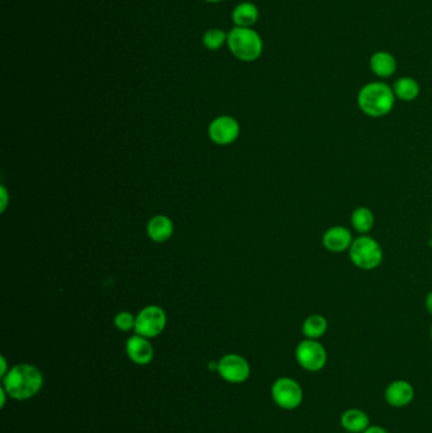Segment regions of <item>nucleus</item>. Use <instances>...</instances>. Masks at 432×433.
I'll return each mask as SVG.
<instances>
[{"instance_id": "cd10ccee", "label": "nucleus", "mask_w": 432, "mask_h": 433, "mask_svg": "<svg viewBox=\"0 0 432 433\" xmlns=\"http://www.w3.org/2000/svg\"><path fill=\"white\" fill-rule=\"evenodd\" d=\"M205 1H208V3H220V1H223V0H205Z\"/></svg>"}, {"instance_id": "4468645a", "label": "nucleus", "mask_w": 432, "mask_h": 433, "mask_svg": "<svg viewBox=\"0 0 432 433\" xmlns=\"http://www.w3.org/2000/svg\"><path fill=\"white\" fill-rule=\"evenodd\" d=\"M341 427L347 433H363L371 427V418L359 408L346 409L340 417Z\"/></svg>"}, {"instance_id": "1a4fd4ad", "label": "nucleus", "mask_w": 432, "mask_h": 433, "mask_svg": "<svg viewBox=\"0 0 432 433\" xmlns=\"http://www.w3.org/2000/svg\"><path fill=\"white\" fill-rule=\"evenodd\" d=\"M384 399L393 408L408 407L414 399V388L407 380H395L388 384L384 391Z\"/></svg>"}, {"instance_id": "423d86ee", "label": "nucleus", "mask_w": 432, "mask_h": 433, "mask_svg": "<svg viewBox=\"0 0 432 433\" xmlns=\"http://www.w3.org/2000/svg\"><path fill=\"white\" fill-rule=\"evenodd\" d=\"M272 398L279 408L284 410H294L303 403L302 386L294 379L283 377L274 382L272 385Z\"/></svg>"}, {"instance_id": "bb28decb", "label": "nucleus", "mask_w": 432, "mask_h": 433, "mask_svg": "<svg viewBox=\"0 0 432 433\" xmlns=\"http://www.w3.org/2000/svg\"><path fill=\"white\" fill-rule=\"evenodd\" d=\"M208 367H210V370H218V362H215V361H210Z\"/></svg>"}, {"instance_id": "9b49d317", "label": "nucleus", "mask_w": 432, "mask_h": 433, "mask_svg": "<svg viewBox=\"0 0 432 433\" xmlns=\"http://www.w3.org/2000/svg\"><path fill=\"white\" fill-rule=\"evenodd\" d=\"M352 241L354 238L350 229L346 228L344 226H334L328 228L322 237L323 248L334 254L347 251L352 246Z\"/></svg>"}, {"instance_id": "5701e85b", "label": "nucleus", "mask_w": 432, "mask_h": 433, "mask_svg": "<svg viewBox=\"0 0 432 433\" xmlns=\"http://www.w3.org/2000/svg\"><path fill=\"white\" fill-rule=\"evenodd\" d=\"M0 365H1V369H0V377H1V378H4L6 374H8V372H9V370H8V365H6V360L4 356H1V358H0Z\"/></svg>"}, {"instance_id": "dca6fc26", "label": "nucleus", "mask_w": 432, "mask_h": 433, "mask_svg": "<svg viewBox=\"0 0 432 433\" xmlns=\"http://www.w3.org/2000/svg\"><path fill=\"white\" fill-rule=\"evenodd\" d=\"M259 19V9L253 3L244 1L236 6L232 12V20L236 27L251 28Z\"/></svg>"}, {"instance_id": "f03ea898", "label": "nucleus", "mask_w": 432, "mask_h": 433, "mask_svg": "<svg viewBox=\"0 0 432 433\" xmlns=\"http://www.w3.org/2000/svg\"><path fill=\"white\" fill-rule=\"evenodd\" d=\"M395 100L397 98L393 93V89L387 83L371 81L359 90L356 103L359 109L363 111L365 116L382 118L393 111Z\"/></svg>"}, {"instance_id": "a878e982", "label": "nucleus", "mask_w": 432, "mask_h": 433, "mask_svg": "<svg viewBox=\"0 0 432 433\" xmlns=\"http://www.w3.org/2000/svg\"><path fill=\"white\" fill-rule=\"evenodd\" d=\"M6 396H8V393H6L4 388L1 386V389H0V396H1V402H0V407L1 408H4V405H6Z\"/></svg>"}, {"instance_id": "6e6552de", "label": "nucleus", "mask_w": 432, "mask_h": 433, "mask_svg": "<svg viewBox=\"0 0 432 433\" xmlns=\"http://www.w3.org/2000/svg\"><path fill=\"white\" fill-rule=\"evenodd\" d=\"M218 374L227 383L241 384L250 377V365L240 355L229 353L218 361Z\"/></svg>"}, {"instance_id": "c756f323", "label": "nucleus", "mask_w": 432, "mask_h": 433, "mask_svg": "<svg viewBox=\"0 0 432 433\" xmlns=\"http://www.w3.org/2000/svg\"><path fill=\"white\" fill-rule=\"evenodd\" d=\"M431 232H432V227H431Z\"/></svg>"}, {"instance_id": "2eb2a0df", "label": "nucleus", "mask_w": 432, "mask_h": 433, "mask_svg": "<svg viewBox=\"0 0 432 433\" xmlns=\"http://www.w3.org/2000/svg\"><path fill=\"white\" fill-rule=\"evenodd\" d=\"M395 98L402 102H414L419 98L421 93V87L419 81L411 76H402L398 78L392 85Z\"/></svg>"}, {"instance_id": "ddd939ff", "label": "nucleus", "mask_w": 432, "mask_h": 433, "mask_svg": "<svg viewBox=\"0 0 432 433\" xmlns=\"http://www.w3.org/2000/svg\"><path fill=\"white\" fill-rule=\"evenodd\" d=\"M369 68L371 73L379 79H389L397 73L398 63L393 54L388 51L379 50L371 56Z\"/></svg>"}, {"instance_id": "412c9836", "label": "nucleus", "mask_w": 432, "mask_h": 433, "mask_svg": "<svg viewBox=\"0 0 432 433\" xmlns=\"http://www.w3.org/2000/svg\"><path fill=\"white\" fill-rule=\"evenodd\" d=\"M114 324L121 331H131L132 328H135L136 318L128 312H122L114 318Z\"/></svg>"}, {"instance_id": "a211bd4d", "label": "nucleus", "mask_w": 432, "mask_h": 433, "mask_svg": "<svg viewBox=\"0 0 432 433\" xmlns=\"http://www.w3.org/2000/svg\"><path fill=\"white\" fill-rule=\"evenodd\" d=\"M328 319L322 315H312L303 322L302 332L306 339L320 340L328 332Z\"/></svg>"}, {"instance_id": "39448f33", "label": "nucleus", "mask_w": 432, "mask_h": 433, "mask_svg": "<svg viewBox=\"0 0 432 433\" xmlns=\"http://www.w3.org/2000/svg\"><path fill=\"white\" fill-rule=\"evenodd\" d=\"M328 351L318 340L306 339L296 346V362L306 372H321L328 364Z\"/></svg>"}, {"instance_id": "f3484780", "label": "nucleus", "mask_w": 432, "mask_h": 433, "mask_svg": "<svg viewBox=\"0 0 432 433\" xmlns=\"http://www.w3.org/2000/svg\"><path fill=\"white\" fill-rule=\"evenodd\" d=\"M173 222L167 216H156L148 222V236L154 241H167L173 235Z\"/></svg>"}, {"instance_id": "aec40b11", "label": "nucleus", "mask_w": 432, "mask_h": 433, "mask_svg": "<svg viewBox=\"0 0 432 433\" xmlns=\"http://www.w3.org/2000/svg\"><path fill=\"white\" fill-rule=\"evenodd\" d=\"M226 42L227 35L220 28H210L203 35V44L208 50H220Z\"/></svg>"}, {"instance_id": "9d476101", "label": "nucleus", "mask_w": 432, "mask_h": 433, "mask_svg": "<svg viewBox=\"0 0 432 433\" xmlns=\"http://www.w3.org/2000/svg\"><path fill=\"white\" fill-rule=\"evenodd\" d=\"M240 133V126L232 117H218L210 126V136L218 145L234 142Z\"/></svg>"}, {"instance_id": "0eeeda50", "label": "nucleus", "mask_w": 432, "mask_h": 433, "mask_svg": "<svg viewBox=\"0 0 432 433\" xmlns=\"http://www.w3.org/2000/svg\"><path fill=\"white\" fill-rule=\"evenodd\" d=\"M165 324H167L165 312L161 310L160 307L150 305L141 310L136 317L135 331L137 334L143 337L152 339L164 331Z\"/></svg>"}, {"instance_id": "6ab92c4d", "label": "nucleus", "mask_w": 432, "mask_h": 433, "mask_svg": "<svg viewBox=\"0 0 432 433\" xmlns=\"http://www.w3.org/2000/svg\"><path fill=\"white\" fill-rule=\"evenodd\" d=\"M376 223L374 213L366 207H358L352 214V226L360 235H366L371 232Z\"/></svg>"}, {"instance_id": "f8f14e48", "label": "nucleus", "mask_w": 432, "mask_h": 433, "mask_svg": "<svg viewBox=\"0 0 432 433\" xmlns=\"http://www.w3.org/2000/svg\"><path fill=\"white\" fill-rule=\"evenodd\" d=\"M126 351L131 361L137 365H148L154 359V347L146 337L140 334L128 339L126 343Z\"/></svg>"}, {"instance_id": "c85d7f7f", "label": "nucleus", "mask_w": 432, "mask_h": 433, "mask_svg": "<svg viewBox=\"0 0 432 433\" xmlns=\"http://www.w3.org/2000/svg\"><path fill=\"white\" fill-rule=\"evenodd\" d=\"M430 337H431V341H432V326H431V329H430Z\"/></svg>"}, {"instance_id": "393cba45", "label": "nucleus", "mask_w": 432, "mask_h": 433, "mask_svg": "<svg viewBox=\"0 0 432 433\" xmlns=\"http://www.w3.org/2000/svg\"><path fill=\"white\" fill-rule=\"evenodd\" d=\"M425 304H426L427 312H428V313H430V315L432 316V291L427 294L426 302H425Z\"/></svg>"}, {"instance_id": "4be33fe9", "label": "nucleus", "mask_w": 432, "mask_h": 433, "mask_svg": "<svg viewBox=\"0 0 432 433\" xmlns=\"http://www.w3.org/2000/svg\"><path fill=\"white\" fill-rule=\"evenodd\" d=\"M0 198H1V208H0V211L4 212L6 211V205H8V193H6V189L4 186L0 188Z\"/></svg>"}, {"instance_id": "b1692460", "label": "nucleus", "mask_w": 432, "mask_h": 433, "mask_svg": "<svg viewBox=\"0 0 432 433\" xmlns=\"http://www.w3.org/2000/svg\"><path fill=\"white\" fill-rule=\"evenodd\" d=\"M363 433H389L385 428L380 426H371L365 432Z\"/></svg>"}, {"instance_id": "7ed1b4c3", "label": "nucleus", "mask_w": 432, "mask_h": 433, "mask_svg": "<svg viewBox=\"0 0 432 433\" xmlns=\"http://www.w3.org/2000/svg\"><path fill=\"white\" fill-rule=\"evenodd\" d=\"M227 44L231 54L241 61L253 62L258 60L263 50L264 44L259 33L253 28L235 27L227 33Z\"/></svg>"}, {"instance_id": "20e7f679", "label": "nucleus", "mask_w": 432, "mask_h": 433, "mask_svg": "<svg viewBox=\"0 0 432 433\" xmlns=\"http://www.w3.org/2000/svg\"><path fill=\"white\" fill-rule=\"evenodd\" d=\"M349 257L360 270H374L383 261V250L379 242L371 236L361 235L352 241Z\"/></svg>"}, {"instance_id": "f257e3e1", "label": "nucleus", "mask_w": 432, "mask_h": 433, "mask_svg": "<svg viewBox=\"0 0 432 433\" xmlns=\"http://www.w3.org/2000/svg\"><path fill=\"white\" fill-rule=\"evenodd\" d=\"M44 386V377L36 366L18 364L9 369L3 378V388L14 401H27Z\"/></svg>"}]
</instances>
